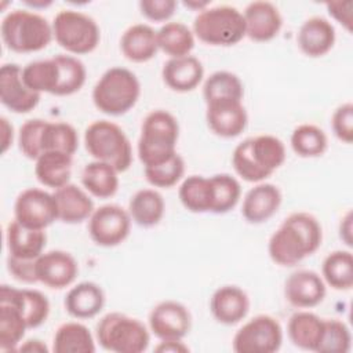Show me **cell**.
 Here are the masks:
<instances>
[{
	"mask_svg": "<svg viewBox=\"0 0 353 353\" xmlns=\"http://www.w3.org/2000/svg\"><path fill=\"white\" fill-rule=\"evenodd\" d=\"M285 160V146L274 135L262 134L240 142L232 154L236 174L247 182L259 183L269 178Z\"/></svg>",
	"mask_w": 353,
	"mask_h": 353,
	"instance_id": "obj_2",
	"label": "cell"
},
{
	"mask_svg": "<svg viewBox=\"0 0 353 353\" xmlns=\"http://www.w3.org/2000/svg\"><path fill=\"white\" fill-rule=\"evenodd\" d=\"M25 4H28V6H30V7H33V8H43V7H47V6H50L51 4V1H25Z\"/></svg>",
	"mask_w": 353,
	"mask_h": 353,
	"instance_id": "obj_55",
	"label": "cell"
},
{
	"mask_svg": "<svg viewBox=\"0 0 353 353\" xmlns=\"http://www.w3.org/2000/svg\"><path fill=\"white\" fill-rule=\"evenodd\" d=\"M141 95L138 77L130 69L113 66L108 69L92 88L95 108L109 116H121L131 110Z\"/></svg>",
	"mask_w": 353,
	"mask_h": 353,
	"instance_id": "obj_5",
	"label": "cell"
},
{
	"mask_svg": "<svg viewBox=\"0 0 353 353\" xmlns=\"http://www.w3.org/2000/svg\"><path fill=\"white\" fill-rule=\"evenodd\" d=\"M285 299L298 309H310L323 302L325 296V283L323 277L307 269L291 273L284 283Z\"/></svg>",
	"mask_w": 353,
	"mask_h": 353,
	"instance_id": "obj_17",
	"label": "cell"
},
{
	"mask_svg": "<svg viewBox=\"0 0 353 353\" xmlns=\"http://www.w3.org/2000/svg\"><path fill=\"white\" fill-rule=\"evenodd\" d=\"M163 81L176 92L193 91L204 77V68L200 59L193 55L170 58L161 70Z\"/></svg>",
	"mask_w": 353,
	"mask_h": 353,
	"instance_id": "obj_23",
	"label": "cell"
},
{
	"mask_svg": "<svg viewBox=\"0 0 353 353\" xmlns=\"http://www.w3.org/2000/svg\"><path fill=\"white\" fill-rule=\"evenodd\" d=\"M192 327L189 309L176 301L157 303L149 313V328L160 341L183 339Z\"/></svg>",
	"mask_w": 353,
	"mask_h": 353,
	"instance_id": "obj_13",
	"label": "cell"
},
{
	"mask_svg": "<svg viewBox=\"0 0 353 353\" xmlns=\"http://www.w3.org/2000/svg\"><path fill=\"white\" fill-rule=\"evenodd\" d=\"M339 237L343 240L346 245H352V212L347 211V214L341 219L339 223Z\"/></svg>",
	"mask_w": 353,
	"mask_h": 353,
	"instance_id": "obj_52",
	"label": "cell"
},
{
	"mask_svg": "<svg viewBox=\"0 0 353 353\" xmlns=\"http://www.w3.org/2000/svg\"><path fill=\"white\" fill-rule=\"evenodd\" d=\"M210 310L218 323L233 325L248 314L250 298L237 285H222L214 291L210 301Z\"/></svg>",
	"mask_w": 353,
	"mask_h": 353,
	"instance_id": "obj_20",
	"label": "cell"
},
{
	"mask_svg": "<svg viewBox=\"0 0 353 353\" xmlns=\"http://www.w3.org/2000/svg\"><path fill=\"white\" fill-rule=\"evenodd\" d=\"M46 120L30 119L26 120L18 132V146L22 154L30 160H37L41 154L40 150V135Z\"/></svg>",
	"mask_w": 353,
	"mask_h": 353,
	"instance_id": "obj_45",
	"label": "cell"
},
{
	"mask_svg": "<svg viewBox=\"0 0 353 353\" xmlns=\"http://www.w3.org/2000/svg\"><path fill=\"white\" fill-rule=\"evenodd\" d=\"M6 241L10 256L33 261L44 252L47 236L44 230L25 228L23 225L12 219L7 225Z\"/></svg>",
	"mask_w": 353,
	"mask_h": 353,
	"instance_id": "obj_25",
	"label": "cell"
},
{
	"mask_svg": "<svg viewBox=\"0 0 353 353\" xmlns=\"http://www.w3.org/2000/svg\"><path fill=\"white\" fill-rule=\"evenodd\" d=\"M0 121H1V152L6 153L8 150V148L12 145L14 128L6 117H1Z\"/></svg>",
	"mask_w": 353,
	"mask_h": 353,
	"instance_id": "obj_51",
	"label": "cell"
},
{
	"mask_svg": "<svg viewBox=\"0 0 353 353\" xmlns=\"http://www.w3.org/2000/svg\"><path fill=\"white\" fill-rule=\"evenodd\" d=\"M335 28L323 17H312L306 19L296 34L299 50L310 58L325 55L335 44Z\"/></svg>",
	"mask_w": 353,
	"mask_h": 353,
	"instance_id": "obj_22",
	"label": "cell"
},
{
	"mask_svg": "<svg viewBox=\"0 0 353 353\" xmlns=\"http://www.w3.org/2000/svg\"><path fill=\"white\" fill-rule=\"evenodd\" d=\"M205 120L215 135L222 138H234L245 130L248 116L243 101H214L205 103Z\"/></svg>",
	"mask_w": 353,
	"mask_h": 353,
	"instance_id": "obj_16",
	"label": "cell"
},
{
	"mask_svg": "<svg viewBox=\"0 0 353 353\" xmlns=\"http://www.w3.org/2000/svg\"><path fill=\"white\" fill-rule=\"evenodd\" d=\"M52 352L55 353H94L95 342L90 330L77 321L59 325L54 334Z\"/></svg>",
	"mask_w": 353,
	"mask_h": 353,
	"instance_id": "obj_32",
	"label": "cell"
},
{
	"mask_svg": "<svg viewBox=\"0 0 353 353\" xmlns=\"http://www.w3.org/2000/svg\"><path fill=\"white\" fill-rule=\"evenodd\" d=\"M28 325L19 310L7 301H0V349L17 350Z\"/></svg>",
	"mask_w": 353,
	"mask_h": 353,
	"instance_id": "obj_39",
	"label": "cell"
},
{
	"mask_svg": "<svg viewBox=\"0 0 353 353\" xmlns=\"http://www.w3.org/2000/svg\"><path fill=\"white\" fill-rule=\"evenodd\" d=\"M95 336L105 350L114 353H141L150 342L146 325L120 312H110L101 317L95 327Z\"/></svg>",
	"mask_w": 353,
	"mask_h": 353,
	"instance_id": "obj_8",
	"label": "cell"
},
{
	"mask_svg": "<svg viewBox=\"0 0 353 353\" xmlns=\"http://www.w3.org/2000/svg\"><path fill=\"white\" fill-rule=\"evenodd\" d=\"M192 30L201 43L216 47L234 46L245 37L243 12L226 4L200 11L193 21Z\"/></svg>",
	"mask_w": 353,
	"mask_h": 353,
	"instance_id": "obj_7",
	"label": "cell"
},
{
	"mask_svg": "<svg viewBox=\"0 0 353 353\" xmlns=\"http://www.w3.org/2000/svg\"><path fill=\"white\" fill-rule=\"evenodd\" d=\"M37 281L52 290L69 287L77 277L79 265L74 256L62 250L43 252L36 259Z\"/></svg>",
	"mask_w": 353,
	"mask_h": 353,
	"instance_id": "obj_15",
	"label": "cell"
},
{
	"mask_svg": "<svg viewBox=\"0 0 353 353\" xmlns=\"http://www.w3.org/2000/svg\"><path fill=\"white\" fill-rule=\"evenodd\" d=\"M324 331V319L307 310H298L287 324L290 341L299 349L317 352Z\"/></svg>",
	"mask_w": 353,
	"mask_h": 353,
	"instance_id": "obj_28",
	"label": "cell"
},
{
	"mask_svg": "<svg viewBox=\"0 0 353 353\" xmlns=\"http://www.w3.org/2000/svg\"><path fill=\"white\" fill-rule=\"evenodd\" d=\"M323 229L309 212H294L274 230L268 243L270 259L280 266H295L321 245Z\"/></svg>",
	"mask_w": 353,
	"mask_h": 353,
	"instance_id": "obj_1",
	"label": "cell"
},
{
	"mask_svg": "<svg viewBox=\"0 0 353 353\" xmlns=\"http://www.w3.org/2000/svg\"><path fill=\"white\" fill-rule=\"evenodd\" d=\"M34 161V175L41 185L58 189L69 183L73 164L72 154L62 152H46Z\"/></svg>",
	"mask_w": 353,
	"mask_h": 353,
	"instance_id": "obj_29",
	"label": "cell"
},
{
	"mask_svg": "<svg viewBox=\"0 0 353 353\" xmlns=\"http://www.w3.org/2000/svg\"><path fill=\"white\" fill-rule=\"evenodd\" d=\"M178 196L182 205L190 212H212L214 186L211 176L189 175L182 181Z\"/></svg>",
	"mask_w": 353,
	"mask_h": 353,
	"instance_id": "obj_30",
	"label": "cell"
},
{
	"mask_svg": "<svg viewBox=\"0 0 353 353\" xmlns=\"http://www.w3.org/2000/svg\"><path fill=\"white\" fill-rule=\"evenodd\" d=\"M18 352H28V353H47V345L40 339H28L17 349Z\"/></svg>",
	"mask_w": 353,
	"mask_h": 353,
	"instance_id": "obj_53",
	"label": "cell"
},
{
	"mask_svg": "<svg viewBox=\"0 0 353 353\" xmlns=\"http://www.w3.org/2000/svg\"><path fill=\"white\" fill-rule=\"evenodd\" d=\"M55 41L73 55L92 52L101 41V30L95 19L76 10H62L52 21Z\"/></svg>",
	"mask_w": 353,
	"mask_h": 353,
	"instance_id": "obj_9",
	"label": "cell"
},
{
	"mask_svg": "<svg viewBox=\"0 0 353 353\" xmlns=\"http://www.w3.org/2000/svg\"><path fill=\"white\" fill-rule=\"evenodd\" d=\"M0 301L12 303L22 314L28 328L40 327L50 314V302L47 296L37 290L14 288L3 284L0 288Z\"/></svg>",
	"mask_w": 353,
	"mask_h": 353,
	"instance_id": "obj_19",
	"label": "cell"
},
{
	"mask_svg": "<svg viewBox=\"0 0 353 353\" xmlns=\"http://www.w3.org/2000/svg\"><path fill=\"white\" fill-rule=\"evenodd\" d=\"M119 171L102 161H91L81 171V183L84 189L98 197H112L119 189Z\"/></svg>",
	"mask_w": 353,
	"mask_h": 353,
	"instance_id": "obj_33",
	"label": "cell"
},
{
	"mask_svg": "<svg viewBox=\"0 0 353 353\" xmlns=\"http://www.w3.org/2000/svg\"><path fill=\"white\" fill-rule=\"evenodd\" d=\"M244 85L240 77L228 70H218L210 74L203 85V98L205 103L223 99L243 101Z\"/></svg>",
	"mask_w": 353,
	"mask_h": 353,
	"instance_id": "obj_38",
	"label": "cell"
},
{
	"mask_svg": "<svg viewBox=\"0 0 353 353\" xmlns=\"http://www.w3.org/2000/svg\"><path fill=\"white\" fill-rule=\"evenodd\" d=\"M77 148L79 135L73 125L65 121L46 120L40 135L41 154L46 152H62L73 156Z\"/></svg>",
	"mask_w": 353,
	"mask_h": 353,
	"instance_id": "obj_36",
	"label": "cell"
},
{
	"mask_svg": "<svg viewBox=\"0 0 353 353\" xmlns=\"http://www.w3.org/2000/svg\"><path fill=\"white\" fill-rule=\"evenodd\" d=\"M179 124L174 114L156 109L146 114L138 139V157L143 167L160 164L176 152Z\"/></svg>",
	"mask_w": 353,
	"mask_h": 353,
	"instance_id": "obj_3",
	"label": "cell"
},
{
	"mask_svg": "<svg viewBox=\"0 0 353 353\" xmlns=\"http://www.w3.org/2000/svg\"><path fill=\"white\" fill-rule=\"evenodd\" d=\"M34 265H36V259L26 261V259H18L10 255L7 258V269L11 273V276L25 284L39 283L36 277Z\"/></svg>",
	"mask_w": 353,
	"mask_h": 353,
	"instance_id": "obj_48",
	"label": "cell"
},
{
	"mask_svg": "<svg viewBox=\"0 0 353 353\" xmlns=\"http://www.w3.org/2000/svg\"><path fill=\"white\" fill-rule=\"evenodd\" d=\"M352 346L349 327L338 319H324V331L317 352L347 353Z\"/></svg>",
	"mask_w": 353,
	"mask_h": 353,
	"instance_id": "obj_44",
	"label": "cell"
},
{
	"mask_svg": "<svg viewBox=\"0 0 353 353\" xmlns=\"http://www.w3.org/2000/svg\"><path fill=\"white\" fill-rule=\"evenodd\" d=\"M214 186L212 214H226L233 210L241 196L239 181L230 174H215L211 176Z\"/></svg>",
	"mask_w": 353,
	"mask_h": 353,
	"instance_id": "obj_42",
	"label": "cell"
},
{
	"mask_svg": "<svg viewBox=\"0 0 353 353\" xmlns=\"http://www.w3.org/2000/svg\"><path fill=\"white\" fill-rule=\"evenodd\" d=\"M324 283L338 291H347L353 287V255L346 250L330 252L321 265Z\"/></svg>",
	"mask_w": 353,
	"mask_h": 353,
	"instance_id": "obj_35",
	"label": "cell"
},
{
	"mask_svg": "<svg viewBox=\"0 0 353 353\" xmlns=\"http://www.w3.org/2000/svg\"><path fill=\"white\" fill-rule=\"evenodd\" d=\"M14 219L25 228L44 230L58 221V208L54 194L39 188L22 190L14 204Z\"/></svg>",
	"mask_w": 353,
	"mask_h": 353,
	"instance_id": "obj_11",
	"label": "cell"
},
{
	"mask_svg": "<svg viewBox=\"0 0 353 353\" xmlns=\"http://www.w3.org/2000/svg\"><path fill=\"white\" fill-rule=\"evenodd\" d=\"M54 58L59 69V81L55 95L66 97L80 91L87 77V69L84 63L77 57L66 54H58Z\"/></svg>",
	"mask_w": 353,
	"mask_h": 353,
	"instance_id": "obj_41",
	"label": "cell"
},
{
	"mask_svg": "<svg viewBox=\"0 0 353 353\" xmlns=\"http://www.w3.org/2000/svg\"><path fill=\"white\" fill-rule=\"evenodd\" d=\"M58 208V221L63 223H80L94 212V201L87 190L74 183H66L52 193Z\"/></svg>",
	"mask_w": 353,
	"mask_h": 353,
	"instance_id": "obj_24",
	"label": "cell"
},
{
	"mask_svg": "<svg viewBox=\"0 0 353 353\" xmlns=\"http://www.w3.org/2000/svg\"><path fill=\"white\" fill-rule=\"evenodd\" d=\"M120 50L131 62H148L154 58L159 51L157 32L146 23L131 25L121 34Z\"/></svg>",
	"mask_w": 353,
	"mask_h": 353,
	"instance_id": "obj_26",
	"label": "cell"
},
{
	"mask_svg": "<svg viewBox=\"0 0 353 353\" xmlns=\"http://www.w3.org/2000/svg\"><path fill=\"white\" fill-rule=\"evenodd\" d=\"M157 44L159 50L170 58L190 55L194 47V34L183 22H167L157 30Z\"/></svg>",
	"mask_w": 353,
	"mask_h": 353,
	"instance_id": "obj_34",
	"label": "cell"
},
{
	"mask_svg": "<svg viewBox=\"0 0 353 353\" xmlns=\"http://www.w3.org/2000/svg\"><path fill=\"white\" fill-rule=\"evenodd\" d=\"M281 199V192L276 185L259 182L245 193L241 215L250 223H263L279 211Z\"/></svg>",
	"mask_w": 353,
	"mask_h": 353,
	"instance_id": "obj_21",
	"label": "cell"
},
{
	"mask_svg": "<svg viewBox=\"0 0 353 353\" xmlns=\"http://www.w3.org/2000/svg\"><path fill=\"white\" fill-rule=\"evenodd\" d=\"M84 146L88 154L123 172L132 163V148L120 125L109 120L92 121L84 131Z\"/></svg>",
	"mask_w": 353,
	"mask_h": 353,
	"instance_id": "obj_6",
	"label": "cell"
},
{
	"mask_svg": "<svg viewBox=\"0 0 353 353\" xmlns=\"http://www.w3.org/2000/svg\"><path fill=\"white\" fill-rule=\"evenodd\" d=\"M281 343L283 328L279 320L269 314H258L244 323L232 341L237 353H273Z\"/></svg>",
	"mask_w": 353,
	"mask_h": 353,
	"instance_id": "obj_10",
	"label": "cell"
},
{
	"mask_svg": "<svg viewBox=\"0 0 353 353\" xmlns=\"http://www.w3.org/2000/svg\"><path fill=\"white\" fill-rule=\"evenodd\" d=\"M243 18L245 36L258 43L273 40L283 26V17L279 8L265 0L250 3L243 11Z\"/></svg>",
	"mask_w": 353,
	"mask_h": 353,
	"instance_id": "obj_18",
	"label": "cell"
},
{
	"mask_svg": "<svg viewBox=\"0 0 353 353\" xmlns=\"http://www.w3.org/2000/svg\"><path fill=\"white\" fill-rule=\"evenodd\" d=\"M146 181L154 188H172L176 185L185 174V161L179 153H175L171 159L156 164L143 167Z\"/></svg>",
	"mask_w": 353,
	"mask_h": 353,
	"instance_id": "obj_43",
	"label": "cell"
},
{
	"mask_svg": "<svg viewBox=\"0 0 353 353\" xmlns=\"http://www.w3.org/2000/svg\"><path fill=\"white\" fill-rule=\"evenodd\" d=\"M165 211L163 196L156 189H141L134 193L128 203L131 221L142 228L156 226Z\"/></svg>",
	"mask_w": 353,
	"mask_h": 353,
	"instance_id": "obj_31",
	"label": "cell"
},
{
	"mask_svg": "<svg viewBox=\"0 0 353 353\" xmlns=\"http://www.w3.org/2000/svg\"><path fill=\"white\" fill-rule=\"evenodd\" d=\"M131 222L128 210L117 204H105L94 210L88 218V233L97 245L116 247L128 237Z\"/></svg>",
	"mask_w": 353,
	"mask_h": 353,
	"instance_id": "obj_12",
	"label": "cell"
},
{
	"mask_svg": "<svg viewBox=\"0 0 353 353\" xmlns=\"http://www.w3.org/2000/svg\"><path fill=\"white\" fill-rule=\"evenodd\" d=\"M40 95L25 84L19 65L10 62L0 68V101L8 110L29 113L40 102Z\"/></svg>",
	"mask_w": 353,
	"mask_h": 353,
	"instance_id": "obj_14",
	"label": "cell"
},
{
	"mask_svg": "<svg viewBox=\"0 0 353 353\" xmlns=\"http://www.w3.org/2000/svg\"><path fill=\"white\" fill-rule=\"evenodd\" d=\"M290 143L292 150L301 157H319L328 146L325 132L314 124H301L294 128Z\"/></svg>",
	"mask_w": 353,
	"mask_h": 353,
	"instance_id": "obj_40",
	"label": "cell"
},
{
	"mask_svg": "<svg viewBox=\"0 0 353 353\" xmlns=\"http://www.w3.org/2000/svg\"><path fill=\"white\" fill-rule=\"evenodd\" d=\"M105 305L103 290L94 281H81L73 285L63 301L65 310L74 319L95 317Z\"/></svg>",
	"mask_w": 353,
	"mask_h": 353,
	"instance_id": "obj_27",
	"label": "cell"
},
{
	"mask_svg": "<svg viewBox=\"0 0 353 353\" xmlns=\"http://www.w3.org/2000/svg\"><path fill=\"white\" fill-rule=\"evenodd\" d=\"M210 1H197V0H193V1H183V6L188 7V8H192V10H196V11H203L204 8L210 7Z\"/></svg>",
	"mask_w": 353,
	"mask_h": 353,
	"instance_id": "obj_54",
	"label": "cell"
},
{
	"mask_svg": "<svg viewBox=\"0 0 353 353\" xmlns=\"http://www.w3.org/2000/svg\"><path fill=\"white\" fill-rule=\"evenodd\" d=\"M22 79L32 91L55 95L59 81V69L55 58L29 62L22 68Z\"/></svg>",
	"mask_w": 353,
	"mask_h": 353,
	"instance_id": "obj_37",
	"label": "cell"
},
{
	"mask_svg": "<svg viewBox=\"0 0 353 353\" xmlns=\"http://www.w3.org/2000/svg\"><path fill=\"white\" fill-rule=\"evenodd\" d=\"M154 350L160 353H165V352L185 353V352H189V347L182 342V339H168V341H160L159 345L154 347Z\"/></svg>",
	"mask_w": 353,
	"mask_h": 353,
	"instance_id": "obj_50",
	"label": "cell"
},
{
	"mask_svg": "<svg viewBox=\"0 0 353 353\" xmlns=\"http://www.w3.org/2000/svg\"><path fill=\"white\" fill-rule=\"evenodd\" d=\"M328 14L336 21L339 22L342 26H345V29L347 32L352 30V7L353 3L350 0H345V1H330L325 4Z\"/></svg>",
	"mask_w": 353,
	"mask_h": 353,
	"instance_id": "obj_49",
	"label": "cell"
},
{
	"mask_svg": "<svg viewBox=\"0 0 353 353\" xmlns=\"http://www.w3.org/2000/svg\"><path fill=\"white\" fill-rule=\"evenodd\" d=\"M0 33L4 46L19 54L41 51L54 39L52 25L43 15L29 10H14L6 14Z\"/></svg>",
	"mask_w": 353,
	"mask_h": 353,
	"instance_id": "obj_4",
	"label": "cell"
},
{
	"mask_svg": "<svg viewBox=\"0 0 353 353\" xmlns=\"http://www.w3.org/2000/svg\"><path fill=\"white\" fill-rule=\"evenodd\" d=\"M331 127L334 135L345 142L352 143L353 142V103L345 102L339 105L331 117Z\"/></svg>",
	"mask_w": 353,
	"mask_h": 353,
	"instance_id": "obj_46",
	"label": "cell"
},
{
	"mask_svg": "<svg viewBox=\"0 0 353 353\" xmlns=\"http://www.w3.org/2000/svg\"><path fill=\"white\" fill-rule=\"evenodd\" d=\"M138 6L141 14L149 21L165 22L174 15L178 3L175 0H142Z\"/></svg>",
	"mask_w": 353,
	"mask_h": 353,
	"instance_id": "obj_47",
	"label": "cell"
}]
</instances>
